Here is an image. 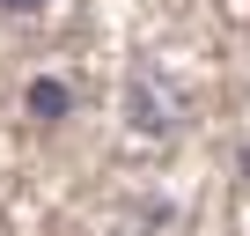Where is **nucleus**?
<instances>
[{
    "mask_svg": "<svg viewBox=\"0 0 250 236\" xmlns=\"http://www.w3.org/2000/svg\"><path fill=\"white\" fill-rule=\"evenodd\" d=\"M125 118H133L140 133H177V118H184V96H177L162 74H133V89H125Z\"/></svg>",
    "mask_w": 250,
    "mask_h": 236,
    "instance_id": "f257e3e1",
    "label": "nucleus"
},
{
    "mask_svg": "<svg viewBox=\"0 0 250 236\" xmlns=\"http://www.w3.org/2000/svg\"><path fill=\"white\" fill-rule=\"evenodd\" d=\"M30 111L52 126V118H66V111H74V89H66V81H30Z\"/></svg>",
    "mask_w": 250,
    "mask_h": 236,
    "instance_id": "f03ea898",
    "label": "nucleus"
},
{
    "mask_svg": "<svg viewBox=\"0 0 250 236\" xmlns=\"http://www.w3.org/2000/svg\"><path fill=\"white\" fill-rule=\"evenodd\" d=\"M0 8H8V15H30V8H44V0H0Z\"/></svg>",
    "mask_w": 250,
    "mask_h": 236,
    "instance_id": "7ed1b4c3",
    "label": "nucleus"
}]
</instances>
